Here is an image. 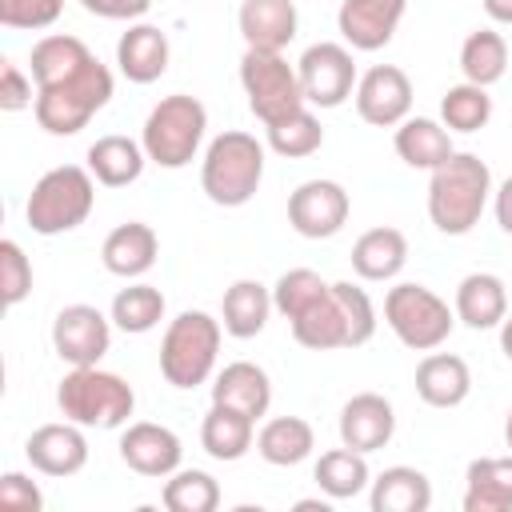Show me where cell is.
Instances as JSON below:
<instances>
[{
  "label": "cell",
  "instance_id": "6da1fadb",
  "mask_svg": "<svg viewBox=\"0 0 512 512\" xmlns=\"http://www.w3.org/2000/svg\"><path fill=\"white\" fill-rule=\"evenodd\" d=\"M292 340L312 352H336V348H360L376 336V308L368 292L352 280H332L324 296H316L300 316L288 320Z\"/></svg>",
  "mask_w": 512,
  "mask_h": 512
},
{
  "label": "cell",
  "instance_id": "7a4b0ae2",
  "mask_svg": "<svg viewBox=\"0 0 512 512\" xmlns=\"http://www.w3.org/2000/svg\"><path fill=\"white\" fill-rule=\"evenodd\" d=\"M492 200V172L476 152H452L428 180V220L444 236H468Z\"/></svg>",
  "mask_w": 512,
  "mask_h": 512
},
{
  "label": "cell",
  "instance_id": "3957f363",
  "mask_svg": "<svg viewBox=\"0 0 512 512\" xmlns=\"http://www.w3.org/2000/svg\"><path fill=\"white\" fill-rule=\"evenodd\" d=\"M264 180V144L252 132L228 128L212 136L200 160V188L220 208H240L256 196Z\"/></svg>",
  "mask_w": 512,
  "mask_h": 512
},
{
  "label": "cell",
  "instance_id": "277c9868",
  "mask_svg": "<svg viewBox=\"0 0 512 512\" xmlns=\"http://www.w3.org/2000/svg\"><path fill=\"white\" fill-rule=\"evenodd\" d=\"M224 324L208 316L204 308H184L176 320H168L164 340H160V376L172 388H196L208 384L216 372Z\"/></svg>",
  "mask_w": 512,
  "mask_h": 512
},
{
  "label": "cell",
  "instance_id": "5b68a950",
  "mask_svg": "<svg viewBox=\"0 0 512 512\" xmlns=\"http://www.w3.org/2000/svg\"><path fill=\"white\" fill-rule=\"evenodd\" d=\"M112 72L108 64H100L96 56L64 76L60 84H48V88H36V104H32V116L36 124L48 132V136H76L80 128H88V120L112 100Z\"/></svg>",
  "mask_w": 512,
  "mask_h": 512
},
{
  "label": "cell",
  "instance_id": "8992f818",
  "mask_svg": "<svg viewBox=\"0 0 512 512\" xmlns=\"http://www.w3.org/2000/svg\"><path fill=\"white\" fill-rule=\"evenodd\" d=\"M56 408L80 428H124L136 412V392L124 376L104 372L100 364L72 368L56 384Z\"/></svg>",
  "mask_w": 512,
  "mask_h": 512
},
{
  "label": "cell",
  "instance_id": "52a82bcc",
  "mask_svg": "<svg viewBox=\"0 0 512 512\" xmlns=\"http://www.w3.org/2000/svg\"><path fill=\"white\" fill-rule=\"evenodd\" d=\"M92 204H96V176L80 164H60L32 184L24 220L36 236H64L92 216Z\"/></svg>",
  "mask_w": 512,
  "mask_h": 512
},
{
  "label": "cell",
  "instance_id": "ba28073f",
  "mask_svg": "<svg viewBox=\"0 0 512 512\" xmlns=\"http://www.w3.org/2000/svg\"><path fill=\"white\" fill-rule=\"evenodd\" d=\"M204 132H208V108L188 92H172L160 104H152V112L140 128V144L152 164L184 168L196 160Z\"/></svg>",
  "mask_w": 512,
  "mask_h": 512
},
{
  "label": "cell",
  "instance_id": "9c48e42d",
  "mask_svg": "<svg viewBox=\"0 0 512 512\" xmlns=\"http://www.w3.org/2000/svg\"><path fill=\"white\" fill-rule=\"evenodd\" d=\"M384 320L396 332V340L412 352H432L440 348L452 328H456V308H448V300H440L432 288L424 284H396L384 296Z\"/></svg>",
  "mask_w": 512,
  "mask_h": 512
},
{
  "label": "cell",
  "instance_id": "30bf717a",
  "mask_svg": "<svg viewBox=\"0 0 512 512\" xmlns=\"http://www.w3.org/2000/svg\"><path fill=\"white\" fill-rule=\"evenodd\" d=\"M240 84H244V96H248L252 116H256L264 128L304 108V92H300L296 64H288L280 52L244 48V56H240Z\"/></svg>",
  "mask_w": 512,
  "mask_h": 512
},
{
  "label": "cell",
  "instance_id": "8fae6325",
  "mask_svg": "<svg viewBox=\"0 0 512 512\" xmlns=\"http://www.w3.org/2000/svg\"><path fill=\"white\" fill-rule=\"evenodd\" d=\"M296 76H300L304 104H312V108H340L356 92V80H360L352 48L336 44V40L308 44L296 60Z\"/></svg>",
  "mask_w": 512,
  "mask_h": 512
},
{
  "label": "cell",
  "instance_id": "7c38bea8",
  "mask_svg": "<svg viewBox=\"0 0 512 512\" xmlns=\"http://www.w3.org/2000/svg\"><path fill=\"white\" fill-rule=\"evenodd\" d=\"M112 348V316H104L92 304H68L52 320V352L68 368H88L100 364L104 352Z\"/></svg>",
  "mask_w": 512,
  "mask_h": 512
},
{
  "label": "cell",
  "instance_id": "4fadbf2b",
  "mask_svg": "<svg viewBox=\"0 0 512 512\" xmlns=\"http://www.w3.org/2000/svg\"><path fill=\"white\" fill-rule=\"evenodd\" d=\"M352 200L344 192V184L336 180H304L296 184V192L288 196V224L296 236L304 240H328L348 224Z\"/></svg>",
  "mask_w": 512,
  "mask_h": 512
},
{
  "label": "cell",
  "instance_id": "5bb4252c",
  "mask_svg": "<svg viewBox=\"0 0 512 512\" xmlns=\"http://www.w3.org/2000/svg\"><path fill=\"white\" fill-rule=\"evenodd\" d=\"M356 116L372 128H396L412 112V80L396 64H372L356 80Z\"/></svg>",
  "mask_w": 512,
  "mask_h": 512
},
{
  "label": "cell",
  "instance_id": "9a60e30c",
  "mask_svg": "<svg viewBox=\"0 0 512 512\" xmlns=\"http://www.w3.org/2000/svg\"><path fill=\"white\" fill-rule=\"evenodd\" d=\"M120 460L140 472V476H172L184 460V444L180 436L168 428V424H152V420H136V424H124L120 432Z\"/></svg>",
  "mask_w": 512,
  "mask_h": 512
},
{
  "label": "cell",
  "instance_id": "2e32d148",
  "mask_svg": "<svg viewBox=\"0 0 512 512\" xmlns=\"http://www.w3.org/2000/svg\"><path fill=\"white\" fill-rule=\"evenodd\" d=\"M24 456L40 476H76L88 464V436L80 424L60 420V424H40L28 440H24Z\"/></svg>",
  "mask_w": 512,
  "mask_h": 512
},
{
  "label": "cell",
  "instance_id": "e0dca14e",
  "mask_svg": "<svg viewBox=\"0 0 512 512\" xmlns=\"http://www.w3.org/2000/svg\"><path fill=\"white\" fill-rule=\"evenodd\" d=\"M404 8L408 0H340L336 28L352 52H376L396 36Z\"/></svg>",
  "mask_w": 512,
  "mask_h": 512
},
{
  "label": "cell",
  "instance_id": "ac0fdd59",
  "mask_svg": "<svg viewBox=\"0 0 512 512\" xmlns=\"http://www.w3.org/2000/svg\"><path fill=\"white\" fill-rule=\"evenodd\" d=\"M336 428H340V444H348V448L368 456V452H380L392 440L396 412L380 392H356L352 400H344Z\"/></svg>",
  "mask_w": 512,
  "mask_h": 512
},
{
  "label": "cell",
  "instance_id": "d6986e66",
  "mask_svg": "<svg viewBox=\"0 0 512 512\" xmlns=\"http://www.w3.org/2000/svg\"><path fill=\"white\" fill-rule=\"evenodd\" d=\"M160 256V236L152 224L144 220H128V224H116L104 244H100V264L120 276V280H140L144 272H152Z\"/></svg>",
  "mask_w": 512,
  "mask_h": 512
},
{
  "label": "cell",
  "instance_id": "ffe728a7",
  "mask_svg": "<svg viewBox=\"0 0 512 512\" xmlns=\"http://www.w3.org/2000/svg\"><path fill=\"white\" fill-rule=\"evenodd\" d=\"M236 28H240V36H244L248 48L284 52L296 40L300 12H296L292 0H240Z\"/></svg>",
  "mask_w": 512,
  "mask_h": 512
},
{
  "label": "cell",
  "instance_id": "44dd1931",
  "mask_svg": "<svg viewBox=\"0 0 512 512\" xmlns=\"http://www.w3.org/2000/svg\"><path fill=\"white\" fill-rule=\"evenodd\" d=\"M168 36L156 28V24H128V32L116 40V64H120V76L132 80V84H152L168 72Z\"/></svg>",
  "mask_w": 512,
  "mask_h": 512
},
{
  "label": "cell",
  "instance_id": "7402d4cb",
  "mask_svg": "<svg viewBox=\"0 0 512 512\" xmlns=\"http://www.w3.org/2000/svg\"><path fill=\"white\" fill-rule=\"evenodd\" d=\"M468 392H472V372H468L464 356L432 348L416 364V396L428 408H456V404L468 400Z\"/></svg>",
  "mask_w": 512,
  "mask_h": 512
},
{
  "label": "cell",
  "instance_id": "603a6c76",
  "mask_svg": "<svg viewBox=\"0 0 512 512\" xmlns=\"http://www.w3.org/2000/svg\"><path fill=\"white\" fill-rule=\"evenodd\" d=\"M408 264V236L400 228H368L364 236H356L352 244V272L360 280H372V284H384V280H396L400 268Z\"/></svg>",
  "mask_w": 512,
  "mask_h": 512
},
{
  "label": "cell",
  "instance_id": "cb8c5ba5",
  "mask_svg": "<svg viewBox=\"0 0 512 512\" xmlns=\"http://www.w3.org/2000/svg\"><path fill=\"white\" fill-rule=\"evenodd\" d=\"M456 320L484 332V328H500V320L508 316V284L496 272H468L456 284Z\"/></svg>",
  "mask_w": 512,
  "mask_h": 512
},
{
  "label": "cell",
  "instance_id": "d4e9b609",
  "mask_svg": "<svg viewBox=\"0 0 512 512\" xmlns=\"http://www.w3.org/2000/svg\"><path fill=\"white\" fill-rule=\"evenodd\" d=\"M212 404H228V408H240L252 420H260L268 412V404H272V380H268V372L260 364L232 360L212 380Z\"/></svg>",
  "mask_w": 512,
  "mask_h": 512
},
{
  "label": "cell",
  "instance_id": "484cf974",
  "mask_svg": "<svg viewBox=\"0 0 512 512\" xmlns=\"http://www.w3.org/2000/svg\"><path fill=\"white\" fill-rule=\"evenodd\" d=\"M372 512H428L432 508V480L412 464H392L368 484Z\"/></svg>",
  "mask_w": 512,
  "mask_h": 512
},
{
  "label": "cell",
  "instance_id": "4316f807",
  "mask_svg": "<svg viewBox=\"0 0 512 512\" xmlns=\"http://www.w3.org/2000/svg\"><path fill=\"white\" fill-rule=\"evenodd\" d=\"M272 288L260 284V280H236L224 288V300H220V324L228 336L236 340H252L264 332L268 316H272Z\"/></svg>",
  "mask_w": 512,
  "mask_h": 512
},
{
  "label": "cell",
  "instance_id": "83f0119b",
  "mask_svg": "<svg viewBox=\"0 0 512 512\" xmlns=\"http://www.w3.org/2000/svg\"><path fill=\"white\" fill-rule=\"evenodd\" d=\"M256 444V420L240 408H228V404H212L204 412V424H200V448L212 456V460H240L248 448Z\"/></svg>",
  "mask_w": 512,
  "mask_h": 512
},
{
  "label": "cell",
  "instance_id": "f1b7e54d",
  "mask_svg": "<svg viewBox=\"0 0 512 512\" xmlns=\"http://www.w3.org/2000/svg\"><path fill=\"white\" fill-rule=\"evenodd\" d=\"M392 144H396V156L408 168H424V172L440 168L456 152L448 128L440 120H432V116H408V120H400Z\"/></svg>",
  "mask_w": 512,
  "mask_h": 512
},
{
  "label": "cell",
  "instance_id": "f546056e",
  "mask_svg": "<svg viewBox=\"0 0 512 512\" xmlns=\"http://www.w3.org/2000/svg\"><path fill=\"white\" fill-rule=\"evenodd\" d=\"M512 508V456H480L464 472V512Z\"/></svg>",
  "mask_w": 512,
  "mask_h": 512
},
{
  "label": "cell",
  "instance_id": "4dcf8cb0",
  "mask_svg": "<svg viewBox=\"0 0 512 512\" xmlns=\"http://www.w3.org/2000/svg\"><path fill=\"white\" fill-rule=\"evenodd\" d=\"M144 164H148V152H144V144L140 140H132V136H100L92 148H88V172L96 176V184H104V188H124V184H132V180H140V172H144Z\"/></svg>",
  "mask_w": 512,
  "mask_h": 512
},
{
  "label": "cell",
  "instance_id": "1f68e13d",
  "mask_svg": "<svg viewBox=\"0 0 512 512\" xmlns=\"http://www.w3.org/2000/svg\"><path fill=\"white\" fill-rule=\"evenodd\" d=\"M316 448V432L304 416H272L264 420V428L256 432V452L260 460L276 464V468H296L312 456Z\"/></svg>",
  "mask_w": 512,
  "mask_h": 512
},
{
  "label": "cell",
  "instance_id": "d6a6232c",
  "mask_svg": "<svg viewBox=\"0 0 512 512\" xmlns=\"http://www.w3.org/2000/svg\"><path fill=\"white\" fill-rule=\"evenodd\" d=\"M88 60H92V48H88L80 36L52 32V36H40V40L32 44L28 76L36 80V88H48V84H60L64 76L80 72Z\"/></svg>",
  "mask_w": 512,
  "mask_h": 512
},
{
  "label": "cell",
  "instance_id": "836d02e7",
  "mask_svg": "<svg viewBox=\"0 0 512 512\" xmlns=\"http://www.w3.org/2000/svg\"><path fill=\"white\" fill-rule=\"evenodd\" d=\"M312 480H316V488H320L328 500H352V496H360V492L372 484V472H368L364 452L340 444V448L320 452V460H316V468H312Z\"/></svg>",
  "mask_w": 512,
  "mask_h": 512
},
{
  "label": "cell",
  "instance_id": "e575fe53",
  "mask_svg": "<svg viewBox=\"0 0 512 512\" xmlns=\"http://www.w3.org/2000/svg\"><path fill=\"white\" fill-rule=\"evenodd\" d=\"M460 72L468 84L492 88L508 72V40L496 28H476L460 44Z\"/></svg>",
  "mask_w": 512,
  "mask_h": 512
},
{
  "label": "cell",
  "instance_id": "d590c367",
  "mask_svg": "<svg viewBox=\"0 0 512 512\" xmlns=\"http://www.w3.org/2000/svg\"><path fill=\"white\" fill-rule=\"evenodd\" d=\"M164 292L160 288H152V284H144V280H136V284H128V288H120L116 296H112V324L120 328V332H128V336H144V332H152L160 320H164Z\"/></svg>",
  "mask_w": 512,
  "mask_h": 512
},
{
  "label": "cell",
  "instance_id": "8d00e7d4",
  "mask_svg": "<svg viewBox=\"0 0 512 512\" xmlns=\"http://www.w3.org/2000/svg\"><path fill=\"white\" fill-rule=\"evenodd\" d=\"M160 500L168 512H216L220 508V484L200 468H176L164 476Z\"/></svg>",
  "mask_w": 512,
  "mask_h": 512
},
{
  "label": "cell",
  "instance_id": "74e56055",
  "mask_svg": "<svg viewBox=\"0 0 512 512\" xmlns=\"http://www.w3.org/2000/svg\"><path fill=\"white\" fill-rule=\"evenodd\" d=\"M492 120V96L480 84H452L440 96V124L448 132H480Z\"/></svg>",
  "mask_w": 512,
  "mask_h": 512
},
{
  "label": "cell",
  "instance_id": "f35d334b",
  "mask_svg": "<svg viewBox=\"0 0 512 512\" xmlns=\"http://www.w3.org/2000/svg\"><path fill=\"white\" fill-rule=\"evenodd\" d=\"M264 132H268V148H272L276 156H284V160H304V156L320 152V144H324V128H320V120L312 116L308 104H304L300 112H292V116L268 124Z\"/></svg>",
  "mask_w": 512,
  "mask_h": 512
},
{
  "label": "cell",
  "instance_id": "ab89813d",
  "mask_svg": "<svg viewBox=\"0 0 512 512\" xmlns=\"http://www.w3.org/2000/svg\"><path fill=\"white\" fill-rule=\"evenodd\" d=\"M328 292V280L320 276V272H312V268H288V272H280V280L272 284V304H276V312L284 316V320H292V316H300L316 296H324Z\"/></svg>",
  "mask_w": 512,
  "mask_h": 512
},
{
  "label": "cell",
  "instance_id": "60d3db41",
  "mask_svg": "<svg viewBox=\"0 0 512 512\" xmlns=\"http://www.w3.org/2000/svg\"><path fill=\"white\" fill-rule=\"evenodd\" d=\"M64 12V0H0V24L12 32L52 28Z\"/></svg>",
  "mask_w": 512,
  "mask_h": 512
},
{
  "label": "cell",
  "instance_id": "b9f144b4",
  "mask_svg": "<svg viewBox=\"0 0 512 512\" xmlns=\"http://www.w3.org/2000/svg\"><path fill=\"white\" fill-rule=\"evenodd\" d=\"M32 292V260L16 240H0V296L8 308H16Z\"/></svg>",
  "mask_w": 512,
  "mask_h": 512
},
{
  "label": "cell",
  "instance_id": "7bdbcfd3",
  "mask_svg": "<svg viewBox=\"0 0 512 512\" xmlns=\"http://www.w3.org/2000/svg\"><path fill=\"white\" fill-rule=\"evenodd\" d=\"M0 504L12 512H40L44 508V492L32 476L24 472H4L0 476Z\"/></svg>",
  "mask_w": 512,
  "mask_h": 512
},
{
  "label": "cell",
  "instance_id": "ee69618b",
  "mask_svg": "<svg viewBox=\"0 0 512 512\" xmlns=\"http://www.w3.org/2000/svg\"><path fill=\"white\" fill-rule=\"evenodd\" d=\"M36 104V92H32V76H24L20 64L4 60L0 64V108L4 112H24Z\"/></svg>",
  "mask_w": 512,
  "mask_h": 512
},
{
  "label": "cell",
  "instance_id": "f6af8a7d",
  "mask_svg": "<svg viewBox=\"0 0 512 512\" xmlns=\"http://www.w3.org/2000/svg\"><path fill=\"white\" fill-rule=\"evenodd\" d=\"M80 8L100 16V20H128V24H136L152 8V0H80Z\"/></svg>",
  "mask_w": 512,
  "mask_h": 512
},
{
  "label": "cell",
  "instance_id": "bcb514c9",
  "mask_svg": "<svg viewBox=\"0 0 512 512\" xmlns=\"http://www.w3.org/2000/svg\"><path fill=\"white\" fill-rule=\"evenodd\" d=\"M492 212H496L500 232H508V236H512V176H508L500 188H492Z\"/></svg>",
  "mask_w": 512,
  "mask_h": 512
},
{
  "label": "cell",
  "instance_id": "7dc6e473",
  "mask_svg": "<svg viewBox=\"0 0 512 512\" xmlns=\"http://www.w3.org/2000/svg\"><path fill=\"white\" fill-rule=\"evenodd\" d=\"M484 12L496 24H512V0H484Z\"/></svg>",
  "mask_w": 512,
  "mask_h": 512
},
{
  "label": "cell",
  "instance_id": "c3c4849f",
  "mask_svg": "<svg viewBox=\"0 0 512 512\" xmlns=\"http://www.w3.org/2000/svg\"><path fill=\"white\" fill-rule=\"evenodd\" d=\"M500 352L512 360V316H504V320H500Z\"/></svg>",
  "mask_w": 512,
  "mask_h": 512
},
{
  "label": "cell",
  "instance_id": "681fc988",
  "mask_svg": "<svg viewBox=\"0 0 512 512\" xmlns=\"http://www.w3.org/2000/svg\"><path fill=\"white\" fill-rule=\"evenodd\" d=\"M504 444L512 448V404H508V416H504Z\"/></svg>",
  "mask_w": 512,
  "mask_h": 512
}]
</instances>
